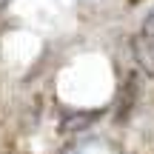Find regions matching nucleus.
Listing matches in <instances>:
<instances>
[{
	"label": "nucleus",
	"mask_w": 154,
	"mask_h": 154,
	"mask_svg": "<svg viewBox=\"0 0 154 154\" xmlns=\"http://www.w3.org/2000/svg\"><path fill=\"white\" fill-rule=\"evenodd\" d=\"M131 51H134V60H137L140 72L154 77V37L146 32H137L131 37Z\"/></svg>",
	"instance_id": "obj_1"
},
{
	"label": "nucleus",
	"mask_w": 154,
	"mask_h": 154,
	"mask_svg": "<svg viewBox=\"0 0 154 154\" xmlns=\"http://www.w3.org/2000/svg\"><path fill=\"white\" fill-rule=\"evenodd\" d=\"M131 3H137V0H131Z\"/></svg>",
	"instance_id": "obj_4"
},
{
	"label": "nucleus",
	"mask_w": 154,
	"mask_h": 154,
	"mask_svg": "<svg viewBox=\"0 0 154 154\" xmlns=\"http://www.w3.org/2000/svg\"><path fill=\"white\" fill-rule=\"evenodd\" d=\"M140 32H146V34H151V37H154V9L149 11V17L143 20V26H140Z\"/></svg>",
	"instance_id": "obj_3"
},
{
	"label": "nucleus",
	"mask_w": 154,
	"mask_h": 154,
	"mask_svg": "<svg viewBox=\"0 0 154 154\" xmlns=\"http://www.w3.org/2000/svg\"><path fill=\"white\" fill-rule=\"evenodd\" d=\"M137 91H140V83H137V74H128L126 77V83H123V97H120V120H126L128 117V111H131V106H134V100H137Z\"/></svg>",
	"instance_id": "obj_2"
}]
</instances>
